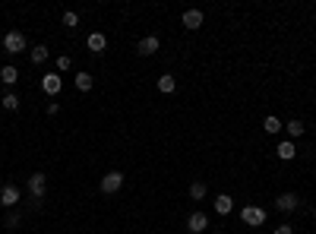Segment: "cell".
I'll use <instances>...</instances> for the list:
<instances>
[{
  "label": "cell",
  "instance_id": "1",
  "mask_svg": "<svg viewBox=\"0 0 316 234\" xmlns=\"http://www.w3.org/2000/svg\"><path fill=\"white\" fill-rule=\"evenodd\" d=\"M240 218H244V225H250V228H259V225L266 222V209L263 206H244V209H240Z\"/></svg>",
  "mask_w": 316,
  "mask_h": 234
},
{
  "label": "cell",
  "instance_id": "2",
  "mask_svg": "<svg viewBox=\"0 0 316 234\" xmlns=\"http://www.w3.org/2000/svg\"><path fill=\"white\" fill-rule=\"evenodd\" d=\"M3 48L10 51V54H22L25 51V35L22 32H6L3 35Z\"/></svg>",
  "mask_w": 316,
  "mask_h": 234
},
{
  "label": "cell",
  "instance_id": "3",
  "mask_svg": "<svg viewBox=\"0 0 316 234\" xmlns=\"http://www.w3.org/2000/svg\"><path fill=\"white\" fill-rule=\"evenodd\" d=\"M16 203H19V187L16 184H3L0 187V206H3V209H13Z\"/></svg>",
  "mask_w": 316,
  "mask_h": 234
},
{
  "label": "cell",
  "instance_id": "4",
  "mask_svg": "<svg viewBox=\"0 0 316 234\" xmlns=\"http://www.w3.org/2000/svg\"><path fill=\"white\" fill-rule=\"evenodd\" d=\"M120 187H124V174L120 171H107L102 177V193H117Z\"/></svg>",
  "mask_w": 316,
  "mask_h": 234
},
{
  "label": "cell",
  "instance_id": "5",
  "mask_svg": "<svg viewBox=\"0 0 316 234\" xmlns=\"http://www.w3.org/2000/svg\"><path fill=\"white\" fill-rule=\"evenodd\" d=\"M29 193H32V199H42L44 193H48V177L44 174H32L29 177Z\"/></svg>",
  "mask_w": 316,
  "mask_h": 234
},
{
  "label": "cell",
  "instance_id": "6",
  "mask_svg": "<svg viewBox=\"0 0 316 234\" xmlns=\"http://www.w3.org/2000/svg\"><path fill=\"white\" fill-rule=\"evenodd\" d=\"M209 228V218H206V212H193L190 218H187V231L190 234H203Z\"/></svg>",
  "mask_w": 316,
  "mask_h": 234
},
{
  "label": "cell",
  "instance_id": "7",
  "mask_svg": "<svg viewBox=\"0 0 316 234\" xmlns=\"http://www.w3.org/2000/svg\"><path fill=\"white\" fill-rule=\"evenodd\" d=\"M42 89L48 92V95H60V89H63V79H60L57 73H44V76H42Z\"/></svg>",
  "mask_w": 316,
  "mask_h": 234
},
{
  "label": "cell",
  "instance_id": "8",
  "mask_svg": "<svg viewBox=\"0 0 316 234\" xmlns=\"http://www.w3.org/2000/svg\"><path fill=\"white\" fill-rule=\"evenodd\" d=\"M85 48H89L92 54H102V51L107 48V38H105V32H92V35H89V42H85Z\"/></svg>",
  "mask_w": 316,
  "mask_h": 234
},
{
  "label": "cell",
  "instance_id": "9",
  "mask_svg": "<svg viewBox=\"0 0 316 234\" xmlns=\"http://www.w3.org/2000/svg\"><path fill=\"white\" fill-rule=\"evenodd\" d=\"M199 25H203V10H187V13H184V29L196 32Z\"/></svg>",
  "mask_w": 316,
  "mask_h": 234
},
{
  "label": "cell",
  "instance_id": "10",
  "mask_svg": "<svg viewBox=\"0 0 316 234\" xmlns=\"http://www.w3.org/2000/svg\"><path fill=\"white\" fill-rule=\"evenodd\" d=\"M275 155H278L281 162H291V158L297 155V149H294V143H291V139H281V143H278V149H275Z\"/></svg>",
  "mask_w": 316,
  "mask_h": 234
},
{
  "label": "cell",
  "instance_id": "11",
  "mask_svg": "<svg viewBox=\"0 0 316 234\" xmlns=\"http://www.w3.org/2000/svg\"><path fill=\"white\" fill-rule=\"evenodd\" d=\"M136 51H139V54H143V57L155 54V51H158V35H149V38H143V42L136 44Z\"/></svg>",
  "mask_w": 316,
  "mask_h": 234
},
{
  "label": "cell",
  "instance_id": "12",
  "mask_svg": "<svg viewBox=\"0 0 316 234\" xmlns=\"http://www.w3.org/2000/svg\"><path fill=\"white\" fill-rule=\"evenodd\" d=\"M275 206H278L281 212H294L297 209V196H294V193H281V196L275 199Z\"/></svg>",
  "mask_w": 316,
  "mask_h": 234
},
{
  "label": "cell",
  "instance_id": "13",
  "mask_svg": "<svg viewBox=\"0 0 316 234\" xmlns=\"http://www.w3.org/2000/svg\"><path fill=\"white\" fill-rule=\"evenodd\" d=\"M234 209V199L228 196V193H221V196H215V212L218 215H228V212Z\"/></svg>",
  "mask_w": 316,
  "mask_h": 234
},
{
  "label": "cell",
  "instance_id": "14",
  "mask_svg": "<svg viewBox=\"0 0 316 234\" xmlns=\"http://www.w3.org/2000/svg\"><path fill=\"white\" fill-rule=\"evenodd\" d=\"M174 89H177V79H174L171 73H165V76H158V92H161V95H171Z\"/></svg>",
  "mask_w": 316,
  "mask_h": 234
},
{
  "label": "cell",
  "instance_id": "15",
  "mask_svg": "<svg viewBox=\"0 0 316 234\" xmlns=\"http://www.w3.org/2000/svg\"><path fill=\"white\" fill-rule=\"evenodd\" d=\"M16 79H19V70H16V66H3V70H0V83H3V85H13Z\"/></svg>",
  "mask_w": 316,
  "mask_h": 234
},
{
  "label": "cell",
  "instance_id": "16",
  "mask_svg": "<svg viewBox=\"0 0 316 234\" xmlns=\"http://www.w3.org/2000/svg\"><path fill=\"white\" fill-rule=\"evenodd\" d=\"M73 85H76L79 92H89V89H92V76H89V73H76V79H73Z\"/></svg>",
  "mask_w": 316,
  "mask_h": 234
},
{
  "label": "cell",
  "instance_id": "17",
  "mask_svg": "<svg viewBox=\"0 0 316 234\" xmlns=\"http://www.w3.org/2000/svg\"><path fill=\"white\" fill-rule=\"evenodd\" d=\"M285 130H288V136H304V130H307V127H304V120H288V124H285Z\"/></svg>",
  "mask_w": 316,
  "mask_h": 234
},
{
  "label": "cell",
  "instance_id": "18",
  "mask_svg": "<svg viewBox=\"0 0 316 234\" xmlns=\"http://www.w3.org/2000/svg\"><path fill=\"white\" fill-rule=\"evenodd\" d=\"M281 127H285V124H281L278 117H272V114L263 120V130H266V133H281Z\"/></svg>",
  "mask_w": 316,
  "mask_h": 234
},
{
  "label": "cell",
  "instance_id": "19",
  "mask_svg": "<svg viewBox=\"0 0 316 234\" xmlns=\"http://www.w3.org/2000/svg\"><path fill=\"white\" fill-rule=\"evenodd\" d=\"M44 60H48V48H44V44H35V48H32V64H44Z\"/></svg>",
  "mask_w": 316,
  "mask_h": 234
},
{
  "label": "cell",
  "instance_id": "20",
  "mask_svg": "<svg viewBox=\"0 0 316 234\" xmlns=\"http://www.w3.org/2000/svg\"><path fill=\"white\" fill-rule=\"evenodd\" d=\"M0 105H3L6 111H16V108H19V95H13V92H6V95L0 98Z\"/></svg>",
  "mask_w": 316,
  "mask_h": 234
},
{
  "label": "cell",
  "instance_id": "21",
  "mask_svg": "<svg viewBox=\"0 0 316 234\" xmlns=\"http://www.w3.org/2000/svg\"><path fill=\"white\" fill-rule=\"evenodd\" d=\"M190 196L193 199H203L206 196V184H203V180H193V184H190Z\"/></svg>",
  "mask_w": 316,
  "mask_h": 234
},
{
  "label": "cell",
  "instance_id": "22",
  "mask_svg": "<svg viewBox=\"0 0 316 234\" xmlns=\"http://www.w3.org/2000/svg\"><path fill=\"white\" fill-rule=\"evenodd\" d=\"M63 25H66V29H76V25H79V16H76V13H63Z\"/></svg>",
  "mask_w": 316,
  "mask_h": 234
},
{
  "label": "cell",
  "instance_id": "23",
  "mask_svg": "<svg viewBox=\"0 0 316 234\" xmlns=\"http://www.w3.org/2000/svg\"><path fill=\"white\" fill-rule=\"evenodd\" d=\"M70 66H73V60L66 57V54H60V57H57V70H60V73H63V70H70Z\"/></svg>",
  "mask_w": 316,
  "mask_h": 234
},
{
  "label": "cell",
  "instance_id": "24",
  "mask_svg": "<svg viewBox=\"0 0 316 234\" xmlns=\"http://www.w3.org/2000/svg\"><path fill=\"white\" fill-rule=\"evenodd\" d=\"M16 225H19V215H16V212H10V215H6V228H16Z\"/></svg>",
  "mask_w": 316,
  "mask_h": 234
},
{
  "label": "cell",
  "instance_id": "25",
  "mask_svg": "<svg viewBox=\"0 0 316 234\" xmlns=\"http://www.w3.org/2000/svg\"><path fill=\"white\" fill-rule=\"evenodd\" d=\"M275 234H294V231H291V225H278V228H275Z\"/></svg>",
  "mask_w": 316,
  "mask_h": 234
},
{
  "label": "cell",
  "instance_id": "26",
  "mask_svg": "<svg viewBox=\"0 0 316 234\" xmlns=\"http://www.w3.org/2000/svg\"><path fill=\"white\" fill-rule=\"evenodd\" d=\"M0 98H3V92H0Z\"/></svg>",
  "mask_w": 316,
  "mask_h": 234
},
{
  "label": "cell",
  "instance_id": "27",
  "mask_svg": "<svg viewBox=\"0 0 316 234\" xmlns=\"http://www.w3.org/2000/svg\"><path fill=\"white\" fill-rule=\"evenodd\" d=\"M215 234H221V231H215Z\"/></svg>",
  "mask_w": 316,
  "mask_h": 234
}]
</instances>
